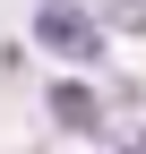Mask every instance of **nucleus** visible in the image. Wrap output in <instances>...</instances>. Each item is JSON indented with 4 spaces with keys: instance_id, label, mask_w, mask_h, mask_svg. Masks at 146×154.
<instances>
[{
    "instance_id": "20e7f679",
    "label": "nucleus",
    "mask_w": 146,
    "mask_h": 154,
    "mask_svg": "<svg viewBox=\"0 0 146 154\" xmlns=\"http://www.w3.org/2000/svg\"><path fill=\"white\" fill-rule=\"evenodd\" d=\"M112 154H146V128H120V137H112Z\"/></svg>"
},
{
    "instance_id": "f257e3e1",
    "label": "nucleus",
    "mask_w": 146,
    "mask_h": 154,
    "mask_svg": "<svg viewBox=\"0 0 146 154\" xmlns=\"http://www.w3.org/2000/svg\"><path fill=\"white\" fill-rule=\"evenodd\" d=\"M103 17L86 9V0H34V43L52 51V60H69V69H103Z\"/></svg>"
},
{
    "instance_id": "7ed1b4c3",
    "label": "nucleus",
    "mask_w": 146,
    "mask_h": 154,
    "mask_svg": "<svg viewBox=\"0 0 146 154\" xmlns=\"http://www.w3.org/2000/svg\"><path fill=\"white\" fill-rule=\"evenodd\" d=\"M103 26H120V34H146V0H103Z\"/></svg>"
},
{
    "instance_id": "f03ea898",
    "label": "nucleus",
    "mask_w": 146,
    "mask_h": 154,
    "mask_svg": "<svg viewBox=\"0 0 146 154\" xmlns=\"http://www.w3.org/2000/svg\"><path fill=\"white\" fill-rule=\"evenodd\" d=\"M52 120H60L69 137H103V103H95V86L60 77V86H52Z\"/></svg>"
}]
</instances>
